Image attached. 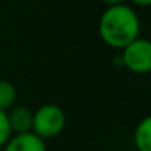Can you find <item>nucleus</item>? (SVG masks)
I'll return each instance as SVG.
<instances>
[{
	"label": "nucleus",
	"mask_w": 151,
	"mask_h": 151,
	"mask_svg": "<svg viewBox=\"0 0 151 151\" xmlns=\"http://www.w3.org/2000/svg\"><path fill=\"white\" fill-rule=\"evenodd\" d=\"M11 136H12V130L9 126L8 114L6 111L0 110V147H5V144L9 141Z\"/></svg>",
	"instance_id": "6e6552de"
},
{
	"label": "nucleus",
	"mask_w": 151,
	"mask_h": 151,
	"mask_svg": "<svg viewBox=\"0 0 151 151\" xmlns=\"http://www.w3.org/2000/svg\"><path fill=\"white\" fill-rule=\"evenodd\" d=\"M99 2H102L107 6H116V5H122L124 0H99Z\"/></svg>",
	"instance_id": "9d476101"
},
{
	"label": "nucleus",
	"mask_w": 151,
	"mask_h": 151,
	"mask_svg": "<svg viewBox=\"0 0 151 151\" xmlns=\"http://www.w3.org/2000/svg\"><path fill=\"white\" fill-rule=\"evenodd\" d=\"M65 123L67 117L61 107L55 104H45L33 113L31 132L39 138H42L43 141L50 139L58 136L64 130Z\"/></svg>",
	"instance_id": "f03ea898"
},
{
	"label": "nucleus",
	"mask_w": 151,
	"mask_h": 151,
	"mask_svg": "<svg viewBox=\"0 0 151 151\" xmlns=\"http://www.w3.org/2000/svg\"><path fill=\"white\" fill-rule=\"evenodd\" d=\"M17 101V89L9 80H0V110L9 111Z\"/></svg>",
	"instance_id": "0eeeda50"
},
{
	"label": "nucleus",
	"mask_w": 151,
	"mask_h": 151,
	"mask_svg": "<svg viewBox=\"0 0 151 151\" xmlns=\"http://www.w3.org/2000/svg\"><path fill=\"white\" fill-rule=\"evenodd\" d=\"M130 2L138 5V6H141V8H147V6L151 5V0H130Z\"/></svg>",
	"instance_id": "1a4fd4ad"
},
{
	"label": "nucleus",
	"mask_w": 151,
	"mask_h": 151,
	"mask_svg": "<svg viewBox=\"0 0 151 151\" xmlns=\"http://www.w3.org/2000/svg\"><path fill=\"white\" fill-rule=\"evenodd\" d=\"M120 62L135 74H148L151 71V43L138 37L122 49Z\"/></svg>",
	"instance_id": "7ed1b4c3"
},
{
	"label": "nucleus",
	"mask_w": 151,
	"mask_h": 151,
	"mask_svg": "<svg viewBox=\"0 0 151 151\" xmlns=\"http://www.w3.org/2000/svg\"><path fill=\"white\" fill-rule=\"evenodd\" d=\"M139 30L141 22L136 12L123 3L108 6L98 22V33L102 42L120 50L139 37Z\"/></svg>",
	"instance_id": "f257e3e1"
},
{
	"label": "nucleus",
	"mask_w": 151,
	"mask_h": 151,
	"mask_svg": "<svg viewBox=\"0 0 151 151\" xmlns=\"http://www.w3.org/2000/svg\"><path fill=\"white\" fill-rule=\"evenodd\" d=\"M3 151H47L46 142L33 132L18 133L9 138Z\"/></svg>",
	"instance_id": "20e7f679"
},
{
	"label": "nucleus",
	"mask_w": 151,
	"mask_h": 151,
	"mask_svg": "<svg viewBox=\"0 0 151 151\" xmlns=\"http://www.w3.org/2000/svg\"><path fill=\"white\" fill-rule=\"evenodd\" d=\"M133 144L138 151H151V117H144L135 132H133Z\"/></svg>",
	"instance_id": "423d86ee"
},
{
	"label": "nucleus",
	"mask_w": 151,
	"mask_h": 151,
	"mask_svg": "<svg viewBox=\"0 0 151 151\" xmlns=\"http://www.w3.org/2000/svg\"><path fill=\"white\" fill-rule=\"evenodd\" d=\"M8 120L12 133H27L33 127V111L25 105H14L8 113Z\"/></svg>",
	"instance_id": "39448f33"
}]
</instances>
